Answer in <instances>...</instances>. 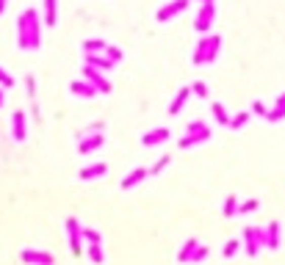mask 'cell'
<instances>
[{"label":"cell","instance_id":"obj_23","mask_svg":"<svg viewBox=\"0 0 285 265\" xmlns=\"http://www.w3.org/2000/svg\"><path fill=\"white\" fill-rule=\"evenodd\" d=\"M244 240H247V254L255 257V254H258V249H260L258 240H255V229H247V232H244Z\"/></svg>","mask_w":285,"mask_h":265},{"label":"cell","instance_id":"obj_41","mask_svg":"<svg viewBox=\"0 0 285 265\" xmlns=\"http://www.w3.org/2000/svg\"><path fill=\"white\" fill-rule=\"evenodd\" d=\"M3 102H6V88L0 86V108H3Z\"/></svg>","mask_w":285,"mask_h":265},{"label":"cell","instance_id":"obj_4","mask_svg":"<svg viewBox=\"0 0 285 265\" xmlns=\"http://www.w3.org/2000/svg\"><path fill=\"white\" fill-rule=\"evenodd\" d=\"M213 17H216V6H213V3H202V9H199V14H197V22H194V28H197L199 33H205L208 28L213 25Z\"/></svg>","mask_w":285,"mask_h":265},{"label":"cell","instance_id":"obj_29","mask_svg":"<svg viewBox=\"0 0 285 265\" xmlns=\"http://www.w3.org/2000/svg\"><path fill=\"white\" fill-rule=\"evenodd\" d=\"M247 122H249V114L244 111V114H235L233 119H230V125H227V127H233V130H241V127H244Z\"/></svg>","mask_w":285,"mask_h":265},{"label":"cell","instance_id":"obj_10","mask_svg":"<svg viewBox=\"0 0 285 265\" xmlns=\"http://www.w3.org/2000/svg\"><path fill=\"white\" fill-rule=\"evenodd\" d=\"M169 130L166 127H158V130H150V133H144L141 135V144L144 146H158V144H164V141H169Z\"/></svg>","mask_w":285,"mask_h":265},{"label":"cell","instance_id":"obj_24","mask_svg":"<svg viewBox=\"0 0 285 265\" xmlns=\"http://www.w3.org/2000/svg\"><path fill=\"white\" fill-rule=\"evenodd\" d=\"M80 238L86 240V243H103V238H100L97 229H89V227H80Z\"/></svg>","mask_w":285,"mask_h":265},{"label":"cell","instance_id":"obj_38","mask_svg":"<svg viewBox=\"0 0 285 265\" xmlns=\"http://www.w3.org/2000/svg\"><path fill=\"white\" fill-rule=\"evenodd\" d=\"M191 91L197 94V97H208V86L202 83V80H197V83L191 86Z\"/></svg>","mask_w":285,"mask_h":265},{"label":"cell","instance_id":"obj_21","mask_svg":"<svg viewBox=\"0 0 285 265\" xmlns=\"http://www.w3.org/2000/svg\"><path fill=\"white\" fill-rule=\"evenodd\" d=\"M89 260L94 265H103L105 254H103V243H89Z\"/></svg>","mask_w":285,"mask_h":265},{"label":"cell","instance_id":"obj_39","mask_svg":"<svg viewBox=\"0 0 285 265\" xmlns=\"http://www.w3.org/2000/svg\"><path fill=\"white\" fill-rule=\"evenodd\" d=\"M28 94H31V97H36V78H33V75H28Z\"/></svg>","mask_w":285,"mask_h":265},{"label":"cell","instance_id":"obj_5","mask_svg":"<svg viewBox=\"0 0 285 265\" xmlns=\"http://www.w3.org/2000/svg\"><path fill=\"white\" fill-rule=\"evenodd\" d=\"M22 262L25 265H56L53 254H47V251H36V249H22Z\"/></svg>","mask_w":285,"mask_h":265},{"label":"cell","instance_id":"obj_3","mask_svg":"<svg viewBox=\"0 0 285 265\" xmlns=\"http://www.w3.org/2000/svg\"><path fill=\"white\" fill-rule=\"evenodd\" d=\"M83 78H86L89 83H92L94 88H97L100 94H108V91H111V83H108V80L103 78V75H100V69L89 67V64H86V67H83Z\"/></svg>","mask_w":285,"mask_h":265},{"label":"cell","instance_id":"obj_2","mask_svg":"<svg viewBox=\"0 0 285 265\" xmlns=\"http://www.w3.org/2000/svg\"><path fill=\"white\" fill-rule=\"evenodd\" d=\"M188 9V0H172V3H166L161 11L155 14V20L158 22H169L172 17H177V14H183V11Z\"/></svg>","mask_w":285,"mask_h":265},{"label":"cell","instance_id":"obj_27","mask_svg":"<svg viewBox=\"0 0 285 265\" xmlns=\"http://www.w3.org/2000/svg\"><path fill=\"white\" fill-rule=\"evenodd\" d=\"M266 119H269V122H280V119H285V102H277L274 108L266 114Z\"/></svg>","mask_w":285,"mask_h":265},{"label":"cell","instance_id":"obj_7","mask_svg":"<svg viewBox=\"0 0 285 265\" xmlns=\"http://www.w3.org/2000/svg\"><path fill=\"white\" fill-rule=\"evenodd\" d=\"M103 144H105V135H103V133L83 135L80 144H78V152H80V155H92V152H94V149H100Z\"/></svg>","mask_w":285,"mask_h":265},{"label":"cell","instance_id":"obj_44","mask_svg":"<svg viewBox=\"0 0 285 265\" xmlns=\"http://www.w3.org/2000/svg\"><path fill=\"white\" fill-rule=\"evenodd\" d=\"M202 3H213V0H202Z\"/></svg>","mask_w":285,"mask_h":265},{"label":"cell","instance_id":"obj_30","mask_svg":"<svg viewBox=\"0 0 285 265\" xmlns=\"http://www.w3.org/2000/svg\"><path fill=\"white\" fill-rule=\"evenodd\" d=\"M238 249H241V243L233 238V240H227V246H224V251H222V254L230 260V257H235V254H238Z\"/></svg>","mask_w":285,"mask_h":265},{"label":"cell","instance_id":"obj_35","mask_svg":"<svg viewBox=\"0 0 285 265\" xmlns=\"http://www.w3.org/2000/svg\"><path fill=\"white\" fill-rule=\"evenodd\" d=\"M97 130H105V122H94V125L83 127V130H80V138H83V135H92V133H97Z\"/></svg>","mask_w":285,"mask_h":265},{"label":"cell","instance_id":"obj_34","mask_svg":"<svg viewBox=\"0 0 285 265\" xmlns=\"http://www.w3.org/2000/svg\"><path fill=\"white\" fill-rule=\"evenodd\" d=\"M0 86H3V88H14V78H11L3 67H0Z\"/></svg>","mask_w":285,"mask_h":265},{"label":"cell","instance_id":"obj_42","mask_svg":"<svg viewBox=\"0 0 285 265\" xmlns=\"http://www.w3.org/2000/svg\"><path fill=\"white\" fill-rule=\"evenodd\" d=\"M6 6H9V0H0V14L6 11Z\"/></svg>","mask_w":285,"mask_h":265},{"label":"cell","instance_id":"obj_17","mask_svg":"<svg viewBox=\"0 0 285 265\" xmlns=\"http://www.w3.org/2000/svg\"><path fill=\"white\" fill-rule=\"evenodd\" d=\"M105 172H108V166H105V163H94V166L80 169V180H97V177H103Z\"/></svg>","mask_w":285,"mask_h":265},{"label":"cell","instance_id":"obj_18","mask_svg":"<svg viewBox=\"0 0 285 265\" xmlns=\"http://www.w3.org/2000/svg\"><path fill=\"white\" fill-rule=\"evenodd\" d=\"M197 246H199L197 238L186 240V243H183V249H180V254H177V262H188V260H191V254H194V249H197Z\"/></svg>","mask_w":285,"mask_h":265},{"label":"cell","instance_id":"obj_22","mask_svg":"<svg viewBox=\"0 0 285 265\" xmlns=\"http://www.w3.org/2000/svg\"><path fill=\"white\" fill-rule=\"evenodd\" d=\"M105 44L103 39H86V42H83V52H105Z\"/></svg>","mask_w":285,"mask_h":265},{"label":"cell","instance_id":"obj_36","mask_svg":"<svg viewBox=\"0 0 285 265\" xmlns=\"http://www.w3.org/2000/svg\"><path fill=\"white\" fill-rule=\"evenodd\" d=\"M258 204H260V202H258V199H249V202H244V204H238V213H241V216H244V213H252V210H255V207H258Z\"/></svg>","mask_w":285,"mask_h":265},{"label":"cell","instance_id":"obj_19","mask_svg":"<svg viewBox=\"0 0 285 265\" xmlns=\"http://www.w3.org/2000/svg\"><path fill=\"white\" fill-rule=\"evenodd\" d=\"M266 246H269L271 251L280 249V224H277V221L269 224V243H266Z\"/></svg>","mask_w":285,"mask_h":265},{"label":"cell","instance_id":"obj_6","mask_svg":"<svg viewBox=\"0 0 285 265\" xmlns=\"http://www.w3.org/2000/svg\"><path fill=\"white\" fill-rule=\"evenodd\" d=\"M11 133H14V141H25L28 135V119H25V111H14V116H11Z\"/></svg>","mask_w":285,"mask_h":265},{"label":"cell","instance_id":"obj_14","mask_svg":"<svg viewBox=\"0 0 285 265\" xmlns=\"http://www.w3.org/2000/svg\"><path fill=\"white\" fill-rule=\"evenodd\" d=\"M211 138V130H202V133H188V135H183L180 138V146L183 149H188V146H197V144H202V141Z\"/></svg>","mask_w":285,"mask_h":265},{"label":"cell","instance_id":"obj_43","mask_svg":"<svg viewBox=\"0 0 285 265\" xmlns=\"http://www.w3.org/2000/svg\"><path fill=\"white\" fill-rule=\"evenodd\" d=\"M277 102H285V94H280V97H277Z\"/></svg>","mask_w":285,"mask_h":265},{"label":"cell","instance_id":"obj_1","mask_svg":"<svg viewBox=\"0 0 285 265\" xmlns=\"http://www.w3.org/2000/svg\"><path fill=\"white\" fill-rule=\"evenodd\" d=\"M42 44V22L36 9H25L17 20V47L20 50H39Z\"/></svg>","mask_w":285,"mask_h":265},{"label":"cell","instance_id":"obj_33","mask_svg":"<svg viewBox=\"0 0 285 265\" xmlns=\"http://www.w3.org/2000/svg\"><path fill=\"white\" fill-rule=\"evenodd\" d=\"M255 240H258V246H266V243H269V229L258 227V229H255Z\"/></svg>","mask_w":285,"mask_h":265},{"label":"cell","instance_id":"obj_32","mask_svg":"<svg viewBox=\"0 0 285 265\" xmlns=\"http://www.w3.org/2000/svg\"><path fill=\"white\" fill-rule=\"evenodd\" d=\"M105 56H108L114 64H119V61H122V50H119V47H114V44L105 47Z\"/></svg>","mask_w":285,"mask_h":265},{"label":"cell","instance_id":"obj_16","mask_svg":"<svg viewBox=\"0 0 285 265\" xmlns=\"http://www.w3.org/2000/svg\"><path fill=\"white\" fill-rule=\"evenodd\" d=\"M56 14H58V0H45V25L47 28H56Z\"/></svg>","mask_w":285,"mask_h":265},{"label":"cell","instance_id":"obj_37","mask_svg":"<svg viewBox=\"0 0 285 265\" xmlns=\"http://www.w3.org/2000/svg\"><path fill=\"white\" fill-rule=\"evenodd\" d=\"M186 130L188 133H202V130H208V125H205V122H188V127H186Z\"/></svg>","mask_w":285,"mask_h":265},{"label":"cell","instance_id":"obj_28","mask_svg":"<svg viewBox=\"0 0 285 265\" xmlns=\"http://www.w3.org/2000/svg\"><path fill=\"white\" fill-rule=\"evenodd\" d=\"M205 257H208V246L199 243L197 249H194V254H191V260H188V265H199V262L205 260Z\"/></svg>","mask_w":285,"mask_h":265},{"label":"cell","instance_id":"obj_11","mask_svg":"<svg viewBox=\"0 0 285 265\" xmlns=\"http://www.w3.org/2000/svg\"><path fill=\"white\" fill-rule=\"evenodd\" d=\"M69 91H72V94H75V97H83V99H92V97H94V94H100V91H97V88H94L92 83H89V80H86V78H83V80H75V83H72V86H69Z\"/></svg>","mask_w":285,"mask_h":265},{"label":"cell","instance_id":"obj_20","mask_svg":"<svg viewBox=\"0 0 285 265\" xmlns=\"http://www.w3.org/2000/svg\"><path fill=\"white\" fill-rule=\"evenodd\" d=\"M205 50H208V36H202L199 39V44H197V50H194V67H202L205 64Z\"/></svg>","mask_w":285,"mask_h":265},{"label":"cell","instance_id":"obj_25","mask_svg":"<svg viewBox=\"0 0 285 265\" xmlns=\"http://www.w3.org/2000/svg\"><path fill=\"white\" fill-rule=\"evenodd\" d=\"M235 213H238V196H227V199H224V216L233 219Z\"/></svg>","mask_w":285,"mask_h":265},{"label":"cell","instance_id":"obj_26","mask_svg":"<svg viewBox=\"0 0 285 265\" xmlns=\"http://www.w3.org/2000/svg\"><path fill=\"white\" fill-rule=\"evenodd\" d=\"M213 116H216L219 125H230V116H227V111H224L222 102H213Z\"/></svg>","mask_w":285,"mask_h":265},{"label":"cell","instance_id":"obj_31","mask_svg":"<svg viewBox=\"0 0 285 265\" xmlns=\"http://www.w3.org/2000/svg\"><path fill=\"white\" fill-rule=\"evenodd\" d=\"M169 163H172V157H169V155H164V157H161V161H158V163H155V166H152V169H150V177H158V174H161V172H164V169H166V166H169Z\"/></svg>","mask_w":285,"mask_h":265},{"label":"cell","instance_id":"obj_40","mask_svg":"<svg viewBox=\"0 0 285 265\" xmlns=\"http://www.w3.org/2000/svg\"><path fill=\"white\" fill-rule=\"evenodd\" d=\"M252 114H258V116H266V114H269V108H266L263 102H255V105H252Z\"/></svg>","mask_w":285,"mask_h":265},{"label":"cell","instance_id":"obj_15","mask_svg":"<svg viewBox=\"0 0 285 265\" xmlns=\"http://www.w3.org/2000/svg\"><path fill=\"white\" fill-rule=\"evenodd\" d=\"M219 50H222V39L213 33V36H208V50H205V64H213L219 56Z\"/></svg>","mask_w":285,"mask_h":265},{"label":"cell","instance_id":"obj_9","mask_svg":"<svg viewBox=\"0 0 285 265\" xmlns=\"http://www.w3.org/2000/svg\"><path fill=\"white\" fill-rule=\"evenodd\" d=\"M86 64H89V67H94V69H100V72H108V69L116 67L105 52H103V56H100V52H86Z\"/></svg>","mask_w":285,"mask_h":265},{"label":"cell","instance_id":"obj_12","mask_svg":"<svg viewBox=\"0 0 285 265\" xmlns=\"http://www.w3.org/2000/svg\"><path fill=\"white\" fill-rule=\"evenodd\" d=\"M147 177H150V169H133V172L122 180V188H125V191H130V188L139 185L141 180H147Z\"/></svg>","mask_w":285,"mask_h":265},{"label":"cell","instance_id":"obj_8","mask_svg":"<svg viewBox=\"0 0 285 265\" xmlns=\"http://www.w3.org/2000/svg\"><path fill=\"white\" fill-rule=\"evenodd\" d=\"M67 235H69V246H72V251H75V254H80L83 238H80V224H78V219H67Z\"/></svg>","mask_w":285,"mask_h":265},{"label":"cell","instance_id":"obj_13","mask_svg":"<svg viewBox=\"0 0 285 265\" xmlns=\"http://www.w3.org/2000/svg\"><path fill=\"white\" fill-rule=\"evenodd\" d=\"M188 94H191V86H183L180 91H177V97L172 99V105H169V114H172V116H177V114L183 111V105H186Z\"/></svg>","mask_w":285,"mask_h":265}]
</instances>
